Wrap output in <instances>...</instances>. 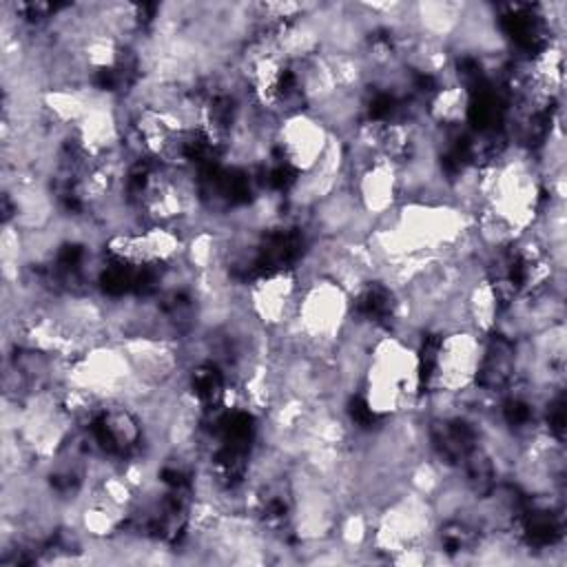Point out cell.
Returning a JSON list of instances; mask_svg holds the SVG:
<instances>
[{
  "mask_svg": "<svg viewBox=\"0 0 567 567\" xmlns=\"http://www.w3.org/2000/svg\"><path fill=\"white\" fill-rule=\"evenodd\" d=\"M332 131L308 109L288 113L279 120L275 135V151L284 168L292 175L312 171L323 157Z\"/></svg>",
  "mask_w": 567,
  "mask_h": 567,
  "instance_id": "6da1fadb",
  "label": "cell"
}]
</instances>
